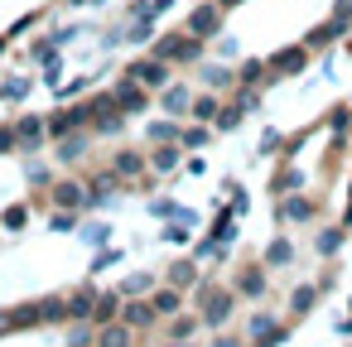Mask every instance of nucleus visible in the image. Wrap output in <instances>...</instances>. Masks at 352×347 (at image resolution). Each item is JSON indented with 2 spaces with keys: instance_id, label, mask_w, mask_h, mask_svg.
I'll use <instances>...</instances> for the list:
<instances>
[{
  "instance_id": "c85d7f7f",
  "label": "nucleus",
  "mask_w": 352,
  "mask_h": 347,
  "mask_svg": "<svg viewBox=\"0 0 352 347\" xmlns=\"http://www.w3.org/2000/svg\"><path fill=\"white\" fill-rule=\"evenodd\" d=\"M227 5H241V0H217V10H227Z\"/></svg>"
},
{
  "instance_id": "39448f33",
  "label": "nucleus",
  "mask_w": 352,
  "mask_h": 347,
  "mask_svg": "<svg viewBox=\"0 0 352 347\" xmlns=\"http://www.w3.org/2000/svg\"><path fill=\"white\" fill-rule=\"evenodd\" d=\"M97 347H131V323H126V328H121V323H102Z\"/></svg>"
},
{
  "instance_id": "dca6fc26",
  "label": "nucleus",
  "mask_w": 352,
  "mask_h": 347,
  "mask_svg": "<svg viewBox=\"0 0 352 347\" xmlns=\"http://www.w3.org/2000/svg\"><path fill=\"white\" fill-rule=\"evenodd\" d=\"M174 164H179V150H174V145L155 150V169H160V174H164V169H174Z\"/></svg>"
},
{
  "instance_id": "393cba45",
  "label": "nucleus",
  "mask_w": 352,
  "mask_h": 347,
  "mask_svg": "<svg viewBox=\"0 0 352 347\" xmlns=\"http://www.w3.org/2000/svg\"><path fill=\"white\" fill-rule=\"evenodd\" d=\"M150 140H174V126H150Z\"/></svg>"
},
{
  "instance_id": "aec40b11",
  "label": "nucleus",
  "mask_w": 352,
  "mask_h": 347,
  "mask_svg": "<svg viewBox=\"0 0 352 347\" xmlns=\"http://www.w3.org/2000/svg\"><path fill=\"white\" fill-rule=\"evenodd\" d=\"M193 116H198V121H208V116H217V102H212V97H203V102H193Z\"/></svg>"
},
{
  "instance_id": "6e6552de",
  "label": "nucleus",
  "mask_w": 352,
  "mask_h": 347,
  "mask_svg": "<svg viewBox=\"0 0 352 347\" xmlns=\"http://www.w3.org/2000/svg\"><path fill=\"white\" fill-rule=\"evenodd\" d=\"M92 309H97V299L82 289V294H73L68 299V318H92Z\"/></svg>"
},
{
  "instance_id": "f8f14e48",
  "label": "nucleus",
  "mask_w": 352,
  "mask_h": 347,
  "mask_svg": "<svg viewBox=\"0 0 352 347\" xmlns=\"http://www.w3.org/2000/svg\"><path fill=\"white\" fill-rule=\"evenodd\" d=\"M150 318H155V309H150V304H126V323H131V328H145Z\"/></svg>"
},
{
  "instance_id": "1a4fd4ad",
  "label": "nucleus",
  "mask_w": 352,
  "mask_h": 347,
  "mask_svg": "<svg viewBox=\"0 0 352 347\" xmlns=\"http://www.w3.org/2000/svg\"><path fill=\"white\" fill-rule=\"evenodd\" d=\"M116 309H121V299H116V294H102V299H97V309H92V318H97V323H111V318H116Z\"/></svg>"
},
{
  "instance_id": "9b49d317",
  "label": "nucleus",
  "mask_w": 352,
  "mask_h": 347,
  "mask_svg": "<svg viewBox=\"0 0 352 347\" xmlns=\"http://www.w3.org/2000/svg\"><path fill=\"white\" fill-rule=\"evenodd\" d=\"M150 309H155V313H174V309H179V289H160V294L150 299Z\"/></svg>"
},
{
  "instance_id": "7ed1b4c3",
  "label": "nucleus",
  "mask_w": 352,
  "mask_h": 347,
  "mask_svg": "<svg viewBox=\"0 0 352 347\" xmlns=\"http://www.w3.org/2000/svg\"><path fill=\"white\" fill-rule=\"evenodd\" d=\"M203 304H208V323H212V328L232 313V294H222V289H208V294H203Z\"/></svg>"
},
{
  "instance_id": "423d86ee",
  "label": "nucleus",
  "mask_w": 352,
  "mask_h": 347,
  "mask_svg": "<svg viewBox=\"0 0 352 347\" xmlns=\"http://www.w3.org/2000/svg\"><path fill=\"white\" fill-rule=\"evenodd\" d=\"M188 34H193V39L217 34V10H198V15H188Z\"/></svg>"
},
{
  "instance_id": "5701e85b",
  "label": "nucleus",
  "mask_w": 352,
  "mask_h": 347,
  "mask_svg": "<svg viewBox=\"0 0 352 347\" xmlns=\"http://www.w3.org/2000/svg\"><path fill=\"white\" fill-rule=\"evenodd\" d=\"M333 20H338V25L352 20V0H338V5H333Z\"/></svg>"
},
{
  "instance_id": "4468645a",
  "label": "nucleus",
  "mask_w": 352,
  "mask_h": 347,
  "mask_svg": "<svg viewBox=\"0 0 352 347\" xmlns=\"http://www.w3.org/2000/svg\"><path fill=\"white\" fill-rule=\"evenodd\" d=\"M15 135H20V140H39V135H44V126H39V116H25V121L15 126Z\"/></svg>"
},
{
  "instance_id": "7c9ffc66",
  "label": "nucleus",
  "mask_w": 352,
  "mask_h": 347,
  "mask_svg": "<svg viewBox=\"0 0 352 347\" xmlns=\"http://www.w3.org/2000/svg\"><path fill=\"white\" fill-rule=\"evenodd\" d=\"M6 323H10V318H0V328H6Z\"/></svg>"
},
{
  "instance_id": "0eeeda50",
  "label": "nucleus",
  "mask_w": 352,
  "mask_h": 347,
  "mask_svg": "<svg viewBox=\"0 0 352 347\" xmlns=\"http://www.w3.org/2000/svg\"><path fill=\"white\" fill-rule=\"evenodd\" d=\"M54 198H58L63 208H82V203H87V193H82L78 183H58V188H54Z\"/></svg>"
},
{
  "instance_id": "b1692460",
  "label": "nucleus",
  "mask_w": 352,
  "mask_h": 347,
  "mask_svg": "<svg viewBox=\"0 0 352 347\" xmlns=\"http://www.w3.org/2000/svg\"><path fill=\"white\" fill-rule=\"evenodd\" d=\"M289 304H294V309H309V304H314V289H294V299H289Z\"/></svg>"
},
{
  "instance_id": "9d476101",
  "label": "nucleus",
  "mask_w": 352,
  "mask_h": 347,
  "mask_svg": "<svg viewBox=\"0 0 352 347\" xmlns=\"http://www.w3.org/2000/svg\"><path fill=\"white\" fill-rule=\"evenodd\" d=\"M193 275H198V270H193V260H179V265L169 270V284H174V289H184V284H193Z\"/></svg>"
},
{
  "instance_id": "412c9836",
  "label": "nucleus",
  "mask_w": 352,
  "mask_h": 347,
  "mask_svg": "<svg viewBox=\"0 0 352 347\" xmlns=\"http://www.w3.org/2000/svg\"><path fill=\"white\" fill-rule=\"evenodd\" d=\"M285 212H289V217H309V212H314V203H304V198H289V203H285Z\"/></svg>"
},
{
  "instance_id": "2eb2a0df",
  "label": "nucleus",
  "mask_w": 352,
  "mask_h": 347,
  "mask_svg": "<svg viewBox=\"0 0 352 347\" xmlns=\"http://www.w3.org/2000/svg\"><path fill=\"white\" fill-rule=\"evenodd\" d=\"M140 102H145V97H140L135 87H121V97H116V107H121V111H140Z\"/></svg>"
},
{
  "instance_id": "cd10ccee",
  "label": "nucleus",
  "mask_w": 352,
  "mask_h": 347,
  "mask_svg": "<svg viewBox=\"0 0 352 347\" xmlns=\"http://www.w3.org/2000/svg\"><path fill=\"white\" fill-rule=\"evenodd\" d=\"M217 347H241V342L236 337H217Z\"/></svg>"
},
{
  "instance_id": "ddd939ff",
  "label": "nucleus",
  "mask_w": 352,
  "mask_h": 347,
  "mask_svg": "<svg viewBox=\"0 0 352 347\" xmlns=\"http://www.w3.org/2000/svg\"><path fill=\"white\" fill-rule=\"evenodd\" d=\"M342 30H347V25H338V20H328V25H318V30H314V34H309L304 44H323V39H333V34H342Z\"/></svg>"
},
{
  "instance_id": "bb28decb",
  "label": "nucleus",
  "mask_w": 352,
  "mask_h": 347,
  "mask_svg": "<svg viewBox=\"0 0 352 347\" xmlns=\"http://www.w3.org/2000/svg\"><path fill=\"white\" fill-rule=\"evenodd\" d=\"M15 140H20V135H15V131H0V155H6V150H10V145H15Z\"/></svg>"
},
{
  "instance_id": "4be33fe9",
  "label": "nucleus",
  "mask_w": 352,
  "mask_h": 347,
  "mask_svg": "<svg viewBox=\"0 0 352 347\" xmlns=\"http://www.w3.org/2000/svg\"><path fill=\"white\" fill-rule=\"evenodd\" d=\"M265 260H275V265H285V260H289V241H275V246L265 251Z\"/></svg>"
},
{
  "instance_id": "6ab92c4d",
  "label": "nucleus",
  "mask_w": 352,
  "mask_h": 347,
  "mask_svg": "<svg viewBox=\"0 0 352 347\" xmlns=\"http://www.w3.org/2000/svg\"><path fill=\"white\" fill-rule=\"evenodd\" d=\"M265 289V275L261 270H246V280H241V294H261Z\"/></svg>"
},
{
  "instance_id": "f03ea898",
  "label": "nucleus",
  "mask_w": 352,
  "mask_h": 347,
  "mask_svg": "<svg viewBox=\"0 0 352 347\" xmlns=\"http://www.w3.org/2000/svg\"><path fill=\"white\" fill-rule=\"evenodd\" d=\"M188 39H193V34H164V39L155 44V58H164V63H169V58H193L198 44H188Z\"/></svg>"
},
{
  "instance_id": "f257e3e1",
  "label": "nucleus",
  "mask_w": 352,
  "mask_h": 347,
  "mask_svg": "<svg viewBox=\"0 0 352 347\" xmlns=\"http://www.w3.org/2000/svg\"><path fill=\"white\" fill-rule=\"evenodd\" d=\"M131 82L164 87V82H169V68H164V58H140V63H131Z\"/></svg>"
},
{
  "instance_id": "20e7f679",
  "label": "nucleus",
  "mask_w": 352,
  "mask_h": 347,
  "mask_svg": "<svg viewBox=\"0 0 352 347\" xmlns=\"http://www.w3.org/2000/svg\"><path fill=\"white\" fill-rule=\"evenodd\" d=\"M304 54H309V44H294V49L275 54V58H270V73H294V68L304 63Z\"/></svg>"
},
{
  "instance_id": "a211bd4d",
  "label": "nucleus",
  "mask_w": 352,
  "mask_h": 347,
  "mask_svg": "<svg viewBox=\"0 0 352 347\" xmlns=\"http://www.w3.org/2000/svg\"><path fill=\"white\" fill-rule=\"evenodd\" d=\"M116 174L135 179V174H140V155H121V159H116Z\"/></svg>"
},
{
  "instance_id": "f3484780",
  "label": "nucleus",
  "mask_w": 352,
  "mask_h": 347,
  "mask_svg": "<svg viewBox=\"0 0 352 347\" xmlns=\"http://www.w3.org/2000/svg\"><path fill=\"white\" fill-rule=\"evenodd\" d=\"M164 107H169V111H184V107H188V92H184V87H169V92H164Z\"/></svg>"
},
{
  "instance_id": "a878e982",
  "label": "nucleus",
  "mask_w": 352,
  "mask_h": 347,
  "mask_svg": "<svg viewBox=\"0 0 352 347\" xmlns=\"http://www.w3.org/2000/svg\"><path fill=\"white\" fill-rule=\"evenodd\" d=\"M6 227H25V208H10L6 212Z\"/></svg>"
},
{
  "instance_id": "c756f323",
  "label": "nucleus",
  "mask_w": 352,
  "mask_h": 347,
  "mask_svg": "<svg viewBox=\"0 0 352 347\" xmlns=\"http://www.w3.org/2000/svg\"><path fill=\"white\" fill-rule=\"evenodd\" d=\"M169 347H188V342H184V337H179V342H169Z\"/></svg>"
}]
</instances>
